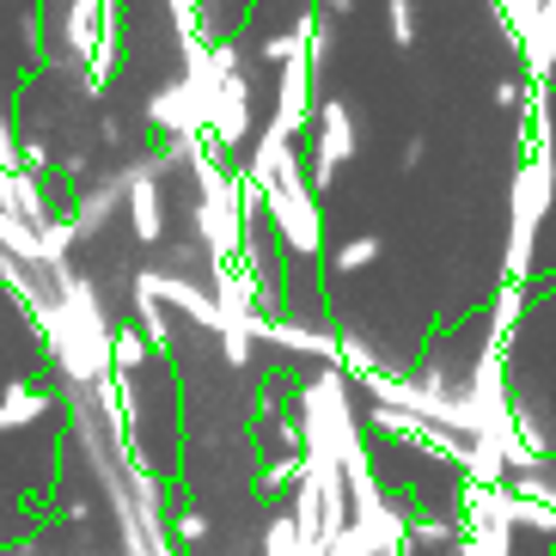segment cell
<instances>
[{
    "label": "cell",
    "mask_w": 556,
    "mask_h": 556,
    "mask_svg": "<svg viewBox=\"0 0 556 556\" xmlns=\"http://www.w3.org/2000/svg\"><path fill=\"white\" fill-rule=\"evenodd\" d=\"M74 404L31 318H0V556H25L67 514Z\"/></svg>",
    "instance_id": "1"
},
{
    "label": "cell",
    "mask_w": 556,
    "mask_h": 556,
    "mask_svg": "<svg viewBox=\"0 0 556 556\" xmlns=\"http://www.w3.org/2000/svg\"><path fill=\"white\" fill-rule=\"evenodd\" d=\"M495 104H507V111H514V104H526V86L514 80V74H502V80H495Z\"/></svg>",
    "instance_id": "4"
},
{
    "label": "cell",
    "mask_w": 556,
    "mask_h": 556,
    "mask_svg": "<svg viewBox=\"0 0 556 556\" xmlns=\"http://www.w3.org/2000/svg\"><path fill=\"white\" fill-rule=\"evenodd\" d=\"M392 31H397V43H416V7L409 0H392Z\"/></svg>",
    "instance_id": "3"
},
{
    "label": "cell",
    "mask_w": 556,
    "mask_h": 556,
    "mask_svg": "<svg viewBox=\"0 0 556 556\" xmlns=\"http://www.w3.org/2000/svg\"><path fill=\"white\" fill-rule=\"evenodd\" d=\"M502 7V25H507V43L514 50H526V37H532V25H539L544 0H495Z\"/></svg>",
    "instance_id": "2"
}]
</instances>
